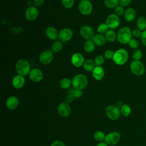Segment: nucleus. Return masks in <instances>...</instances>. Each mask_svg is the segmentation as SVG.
Segmentation results:
<instances>
[{
    "mask_svg": "<svg viewBox=\"0 0 146 146\" xmlns=\"http://www.w3.org/2000/svg\"><path fill=\"white\" fill-rule=\"evenodd\" d=\"M128 45L132 49H137L139 46V43L136 39L132 38L128 42Z\"/></svg>",
    "mask_w": 146,
    "mask_h": 146,
    "instance_id": "nucleus-36",
    "label": "nucleus"
},
{
    "mask_svg": "<svg viewBox=\"0 0 146 146\" xmlns=\"http://www.w3.org/2000/svg\"><path fill=\"white\" fill-rule=\"evenodd\" d=\"M74 96L72 95V94H68L66 96V98H65V102L67 103V104H70V103H71L73 100H74Z\"/></svg>",
    "mask_w": 146,
    "mask_h": 146,
    "instance_id": "nucleus-40",
    "label": "nucleus"
},
{
    "mask_svg": "<svg viewBox=\"0 0 146 146\" xmlns=\"http://www.w3.org/2000/svg\"><path fill=\"white\" fill-rule=\"evenodd\" d=\"M59 115L63 117H68L71 113V108L68 104L66 102L60 103L57 107Z\"/></svg>",
    "mask_w": 146,
    "mask_h": 146,
    "instance_id": "nucleus-14",
    "label": "nucleus"
},
{
    "mask_svg": "<svg viewBox=\"0 0 146 146\" xmlns=\"http://www.w3.org/2000/svg\"><path fill=\"white\" fill-rule=\"evenodd\" d=\"M75 0H62V5L66 9H71L73 7Z\"/></svg>",
    "mask_w": 146,
    "mask_h": 146,
    "instance_id": "nucleus-33",
    "label": "nucleus"
},
{
    "mask_svg": "<svg viewBox=\"0 0 146 146\" xmlns=\"http://www.w3.org/2000/svg\"><path fill=\"white\" fill-rule=\"evenodd\" d=\"M62 48H63V44L60 41H56L52 45V49L53 51L55 52H58L60 51Z\"/></svg>",
    "mask_w": 146,
    "mask_h": 146,
    "instance_id": "nucleus-31",
    "label": "nucleus"
},
{
    "mask_svg": "<svg viewBox=\"0 0 146 146\" xmlns=\"http://www.w3.org/2000/svg\"><path fill=\"white\" fill-rule=\"evenodd\" d=\"M142 55V51L139 49H136L132 54V58L135 60H139L141 58Z\"/></svg>",
    "mask_w": 146,
    "mask_h": 146,
    "instance_id": "nucleus-34",
    "label": "nucleus"
},
{
    "mask_svg": "<svg viewBox=\"0 0 146 146\" xmlns=\"http://www.w3.org/2000/svg\"><path fill=\"white\" fill-rule=\"evenodd\" d=\"M30 79L34 82H39L43 78V74L42 70L38 68H34L31 70L29 74Z\"/></svg>",
    "mask_w": 146,
    "mask_h": 146,
    "instance_id": "nucleus-13",
    "label": "nucleus"
},
{
    "mask_svg": "<svg viewBox=\"0 0 146 146\" xmlns=\"http://www.w3.org/2000/svg\"><path fill=\"white\" fill-rule=\"evenodd\" d=\"M137 29L141 31H144L146 30V18L143 17H140L137 21Z\"/></svg>",
    "mask_w": 146,
    "mask_h": 146,
    "instance_id": "nucleus-26",
    "label": "nucleus"
},
{
    "mask_svg": "<svg viewBox=\"0 0 146 146\" xmlns=\"http://www.w3.org/2000/svg\"><path fill=\"white\" fill-rule=\"evenodd\" d=\"M97 146H108V145L107 143H106L105 142L102 141V142H99V143L98 144Z\"/></svg>",
    "mask_w": 146,
    "mask_h": 146,
    "instance_id": "nucleus-46",
    "label": "nucleus"
},
{
    "mask_svg": "<svg viewBox=\"0 0 146 146\" xmlns=\"http://www.w3.org/2000/svg\"><path fill=\"white\" fill-rule=\"evenodd\" d=\"M140 39L143 44L146 46V30L142 32Z\"/></svg>",
    "mask_w": 146,
    "mask_h": 146,
    "instance_id": "nucleus-44",
    "label": "nucleus"
},
{
    "mask_svg": "<svg viewBox=\"0 0 146 146\" xmlns=\"http://www.w3.org/2000/svg\"><path fill=\"white\" fill-rule=\"evenodd\" d=\"M79 33L80 35L86 40L92 39L95 36L93 29L88 25H84L81 27Z\"/></svg>",
    "mask_w": 146,
    "mask_h": 146,
    "instance_id": "nucleus-10",
    "label": "nucleus"
},
{
    "mask_svg": "<svg viewBox=\"0 0 146 146\" xmlns=\"http://www.w3.org/2000/svg\"><path fill=\"white\" fill-rule=\"evenodd\" d=\"M106 137L105 133L101 131H96L94 134V138L95 140L99 142H102L103 141H104Z\"/></svg>",
    "mask_w": 146,
    "mask_h": 146,
    "instance_id": "nucleus-30",
    "label": "nucleus"
},
{
    "mask_svg": "<svg viewBox=\"0 0 146 146\" xmlns=\"http://www.w3.org/2000/svg\"><path fill=\"white\" fill-rule=\"evenodd\" d=\"M92 40L95 44V45H97L98 46H102L106 44L107 39L105 36L103 34H98L94 36Z\"/></svg>",
    "mask_w": 146,
    "mask_h": 146,
    "instance_id": "nucleus-22",
    "label": "nucleus"
},
{
    "mask_svg": "<svg viewBox=\"0 0 146 146\" xmlns=\"http://www.w3.org/2000/svg\"><path fill=\"white\" fill-rule=\"evenodd\" d=\"M131 72L136 76H141L145 72L144 64L140 60H133L130 64Z\"/></svg>",
    "mask_w": 146,
    "mask_h": 146,
    "instance_id": "nucleus-5",
    "label": "nucleus"
},
{
    "mask_svg": "<svg viewBox=\"0 0 146 146\" xmlns=\"http://www.w3.org/2000/svg\"><path fill=\"white\" fill-rule=\"evenodd\" d=\"M73 36L72 31L68 28H63L59 32L58 38L63 42H66L70 40Z\"/></svg>",
    "mask_w": 146,
    "mask_h": 146,
    "instance_id": "nucleus-11",
    "label": "nucleus"
},
{
    "mask_svg": "<svg viewBox=\"0 0 146 146\" xmlns=\"http://www.w3.org/2000/svg\"><path fill=\"white\" fill-rule=\"evenodd\" d=\"M95 48V44L92 40H87L83 44V48L84 51L88 53L93 52Z\"/></svg>",
    "mask_w": 146,
    "mask_h": 146,
    "instance_id": "nucleus-23",
    "label": "nucleus"
},
{
    "mask_svg": "<svg viewBox=\"0 0 146 146\" xmlns=\"http://www.w3.org/2000/svg\"><path fill=\"white\" fill-rule=\"evenodd\" d=\"M51 146H65V144L63 141L59 140H56L52 143Z\"/></svg>",
    "mask_w": 146,
    "mask_h": 146,
    "instance_id": "nucleus-43",
    "label": "nucleus"
},
{
    "mask_svg": "<svg viewBox=\"0 0 146 146\" xmlns=\"http://www.w3.org/2000/svg\"><path fill=\"white\" fill-rule=\"evenodd\" d=\"M105 37L107 41L110 42H114L117 38V34L113 30L109 29L105 34Z\"/></svg>",
    "mask_w": 146,
    "mask_h": 146,
    "instance_id": "nucleus-25",
    "label": "nucleus"
},
{
    "mask_svg": "<svg viewBox=\"0 0 146 146\" xmlns=\"http://www.w3.org/2000/svg\"><path fill=\"white\" fill-rule=\"evenodd\" d=\"M86 1H90L91 0H86Z\"/></svg>",
    "mask_w": 146,
    "mask_h": 146,
    "instance_id": "nucleus-48",
    "label": "nucleus"
},
{
    "mask_svg": "<svg viewBox=\"0 0 146 146\" xmlns=\"http://www.w3.org/2000/svg\"><path fill=\"white\" fill-rule=\"evenodd\" d=\"M131 2V0H119V4L123 7L128 6Z\"/></svg>",
    "mask_w": 146,
    "mask_h": 146,
    "instance_id": "nucleus-42",
    "label": "nucleus"
},
{
    "mask_svg": "<svg viewBox=\"0 0 146 146\" xmlns=\"http://www.w3.org/2000/svg\"><path fill=\"white\" fill-rule=\"evenodd\" d=\"M44 0H33V4L35 7H39L44 3Z\"/></svg>",
    "mask_w": 146,
    "mask_h": 146,
    "instance_id": "nucleus-45",
    "label": "nucleus"
},
{
    "mask_svg": "<svg viewBox=\"0 0 146 146\" xmlns=\"http://www.w3.org/2000/svg\"><path fill=\"white\" fill-rule=\"evenodd\" d=\"M71 94H72L74 98H79L83 95V92H82V90H78V89H75V88Z\"/></svg>",
    "mask_w": 146,
    "mask_h": 146,
    "instance_id": "nucleus-38",
    "label": "nucleus"
},
{
    "mask_svg": "<svg viewBox=\"0 0 146 146\" xmlns=\"http://www.w3.org/2000/svg\"><path fill=\"white\" fill-rule=\"evenodd\" d=\"M120 140V134L116 132H112L106 135L104 142L108 145H115L119 143Z\"/></svg>",
    "mask_w": 146,
    "mask_h": 146,
    "instance_id": "nucleus-9",
    "label": "nucleus"
},
{
    "mask_svg": "<svg viewBox=\"0 0 146 146\" xmlns=\"http://www.w3.org/2000/svg\"><path fill=\"white\" fill-rule=\"evenodd\" d=\"M83 67L85 71L87 72H91L93 71L96 66L94 60H92L91 59H87L84 61Z\"/></svg>",
    "mask_w": 146,
    "mask_h": 146,
    "instance_id": "nucleus-24",
    "label": "nucleus"
},
{
    "mask_svg": "<svg viewBox=\"0 0 146 146\" xmlns=\"http://www.w3.org/2000/svg\"><path fill=\"white\" fill-rule=\"evenodd\" d=\"M71 63L76 67H80L84 62V59L83 55L79 52L74 53L71 57Z\"/></svg>",
    "mask_w": 146,
    "mask_h": 146,
    "instance_id": "nucleus-16",
    "label": "nucleus"
},
{
    "mask_svg": "<svg viewBox=\"0 0 146 146\" xmlns=\"http://www.w3.org/2000/svg\"><path fill=\"white\" fill-rule=\"evenodd\" d=\"M119 0H104V5L109 9H115L119 5Z\"/></svg>",
    "mask_w": 146,
    "mask_h": 146,
    "instance_id": "nucleus-28",
    "label": "nucleus"
},
{
    "mask_svg": "<svg viewBox=\"0 0 146 146\" xmlns=\"http://www.w3.org/2000/svg\"><path fill=\"white\" fill-rule=\"evenodd\" d=\"M106 114L108 119L112 120H116L121 115L120 110L116 106L110 105L106 108Z\"/></svg>",
    "mask_w": 146,
    "mask_h": 146,
    "instance_id": "nucleus-6",
    "label": "nucleus"
},
{
    "mask_svg": "<svg viewBox=\"0 0 146 146\" xmlns=\"http://www.w3.org/2000/svg\"><path fill=\"white\" fill-rule=\"evenodd\" d=\"M128 54L124 49H119L114 52L113 61L117 65H123L128 60Z\"/></svg>",
    "mask_w": 146,
    "mask_h": 146,
    "instance_id": "nucleus-4",
    "label": "nucleus"
},
{
    "mask_svg": "<svg viewBox=\"0 0 146 146\" xmlns=\"http://www.w3.org/2000/svg\"><path fill=\"white\" fill-rule=\"evenodd\" d=\"M114 52L111 50H107L104 52V57L108 59H113Z\"/></svg>",
    "mask_w": 146,
    "mask_h": 146,
    "instance_id": "nucleus-39",
    "label": "nucleus"
},
{
    "mask_svg": "<svg viewBox=\"0 0 146 146\" xmlns=\"http://www.w3.org/2000/svg\"><path fill=\"white\" fill-rule=\"evenodd\" d=\"M114 11H115V14H116L118 16H121L125 13V11L123 7L120 5V6L118 5L117 7H116L114 9Z\"/></svg>",
    "mask_w": 146,
    "mask_h": 146,
    "instance_id": "nucleus-37",
    "label": "nucleus"
},
{
    "mask_svg": "<svg viewBox=\"0 0 146 146\" xmlns=\"http://www.w3.org/2000/svg\"><path fill=\"white\" fill-rule=\"evenodd\" d=\"M95 64L96 66H101L104 62V58L102 55H98L94 59Z\"/></svg>",
    "mask_w": 146,
    "mask_h": 146,
    "instance_id": "nucleus-35",
    "label": "nucleus"
},
{
    "mask_svg": "<svg viewBox=\"0 0 146 146\" xmlns=\"http://www.w3.org/2000/svg\"><path fill=\"white\" fill-rule=\"evenodd\" d=\"M124 15V18L127 22H132L135 19L136 13L135 10L133 8L129 7L125 11Z\"/></svg>",
    "mask_w": 146,
    "mask_h": 146,
    "instance_id": "nucleus-21",
    "label": "nucleus"
},
{
    "mask_svg": "<svg viewBox=\"0 0 146 146\" xmlns=\"http://www.w3.org/2000/svg\"><path fill=\"white\" fill-rule=\"evenodd\" d=\"M39 14L38 10L35 6H29L25 11V18L29 21H35Z\"/></svg>",
    "mask_w": 146,
    "mask_h": 146,
    "instance_id": "nucleus-12",
    "label": "nucleus"
},
{
    "mask_svg": "<svg viewBox=\"0 0 146 146\" xmlns=\"http://www.w3.org/2000/svg\"><path fill=\"white\" fill-rule=\"evenodd\" d=\"M25 84V79L24 76L17 75L12 80V85L16 89H20L22 88Z\"/></svg>",
    "mask_w": 146,
    "mask_h": 146,
    "instance_id": "nucleus-18",
    "label": "nucleus"
},
{
    "mask_svg": "<svg viewBox=\"0 0 146 146\" xmlns=\"http://www.w3.org/2000/svg\"><path fill=\"white\" fill-rule=\"evenodd\" d=\"M121 114L123 115L124 116H128L131 112V107L127 104H124L120 108Z\"/></svg>",
    "mask_w": 146,
    "mask_h": 146,
    "instance_id": "nucleus-29",
    "label": "nucleus"
},
{
    "mask_svg": "<svg viewBox=\"0 0 146 146\" xmlns=\"http://www.w3.org/2000/svg\"><path fill=\"white\" fill-rule=\"evenodd\" d=\"M78 9L79 12L82 14L84 15H88L92 13L93 7L90 1L82 0L79 3Z\"/></svg>",
    "mask_w": 146,
    "mask_h": 146,
    "instance_id": "nucleus-7",
    "label": "nucleus"
},
{
    "mask_svg": "<svg viewBox=\"0 0 146 146\" xmlns=\"http://www.w3.org/2000/svg\"><path fill=\"white\" fill-rule=\"evenodd\" d=\"M72 85V81L67 78H64L59 82V86L63 89H67Z\"/></svg>",
    "mask_w": 146,
    "mask_h": 146,
    "instance_id": "nucleus-27",
    "label": "nucleus"
},
{
    "mask_svg": "<svg viewBox=\"0 0 146 146\" xmlns=\"http://www.w3.org/2000/svg\"><path fill=\"white\" fill-rule=\"evenodd\" d=\"M106 23L109 29L114 30L120 25V21L119 17L115 14H111L107 17Z\"/></svg>",
    "mask_w": 146,
    "mask_h": 146,
    "instance_id": "nucleus-8",
    "label": "nucleus"
},
{
    "mask_svg": "<svg viewBox=\"0 0 146 146\" xmlns=\"http://www.w3.org/2000/svg\"><path fill=\"white\" fill-rule=\"evenodd\" d=\"M19 105V100L18 98L15 96H9L6 102V107L10 110H15Z\"/></svg>",
    "mask_w": 146,
    "mask_h": 146,
    "instance_id": "nucleus-17",
    "label": "nucleus"
},
{
    "mask_svg": "<svg viewBox=\"0 0 146 146\" xmlns=\"http://www.w3.org/2000/svg\"><path fill=\"white\" fill-rule=\"evenodd\" d=\"M116 107H118L119 108H121V106H123V104H122V103H121V102H120V101H119V102H117V103H116Z\"/></svg>",
    "mask_w": 146,
    "mask_h": 146,
    "instance_id": "nucleus-47",
    "label": "nucleus"
},
{
    "mask_svg": "<svg viewBox=\"0 0 146 146\" xmlns=\"http://www.w3.org/2000/svg\"><path fill=\"white\" fill-rule=\"evenodd\" d=\"M92 74L93 78L96 80L99 81L103 78L105 74V71L102 66H96L92 71Z\"/></svg>",
    "mask_w": 146,
    "mask_h": 146,
    "instance_id": "nucleus-19",
    "label": "nucleus"
},
{
    "mask_svg": "<svg viewBox=\"0 0 146 146\" xmlns=\"http://www.w3.org/2000/svg\"><path fill=\"white\" fill-rule=\"evenodd\" d=\"M97 30H98V31L99 33V34H102L104 33L106 34V33L109 30V28L106 23H102L98 26Z\"/></svg>",
    "mask_w": 146,
    "mask_h": 146,
    "instance_id": "nucleus-32",
    "label": "nucleus"
},
{
    "mask_svg": "<svg viewBox=\"0 0 146 146\" xmlns=\"http://www.w3.org/2000/svg\"><path fill=\"white\" fill-rule=\"evenodd\" d=\"M47 37L51 40H55L58 38L59 33L56 29L52 26L48 27L45 31Z\"/></svg>",
    "mask_w": 146,
    "mask_h": 146,
    "instance_id": "nucleus-20",
    "label": "nucleus"
},
{
    "mask_svg": "<svg viewBox=\"0 0 146 146\" xmlns=\"http://www.w3.org/2000/svg\"><path fill=\"white\" fill-rule=\"evenodd\" d=\"M72 85L75 89L82 90L88 85L87 78L82 74L75 75L72 79Z\"/></svg>",
    "mask_w": 146,
    "mask_h": 146,
    "instance_id": "nucleus-3",
    "label": "nucleus"
},
{
    "mask_svg": "<svg viewBox=\"0 0 146 146\" xmlns=\"http://www.w3.org/2000/svg\"><path fill=\"white\" fill-rule=\"evenodd\" d=\"M53 59V54L50 50H44L39 56V62L43 64H48Z\"/></svg>",
    "mask_w": 146,
    "mask_h": 146,
    "instance_id": "nucleus-15",
    "label": "nucleus"
},
{
    "mask_svg": "<svg viewBox=\"0 0 146 146\" xmlns=\"http://www.w3.org/2000/svg\"><path fill=\"white\" fill-rule=\"evenodd\" d=\"M15 70L18 75L25 76L29 74L31 71L30 64L28 60L25 59L18 60L15 64Z\"/></svg>",
    "mask_w": 146,
    "mask_h": 146,
    "instance_id": "nucleus-1",
    "label": "nucleus"
},
{
    "mask_svg": "<svg viewBox=\"0 0 146 146\" xmlns=\"http://www.w3.org/2000/svg\"><path fill=\"white\" fill-rule=\"evenodd\" d=\"M132 35L134 36L136 38H139L141 36V35L142 34V32L141 30H140L138 29H135L132 31Z\"/></svg>",
    "mask_w": 146,
    "mask_h": 146,
    "instance_id": "nucleus-41",
    "label": "nucleus"
},
{
    "mask_svg": "<svg viewBox=\"0 0 146 146\" xmlns=\"http://www.w3.org/2000/svg\"><path fill=\"white\" fill-rule=\"evenodd\" d=\"M132 33L131 29L126 26L120 28L117 34V39L121 44H127L132 39Z\"/></svg>",
    "mask_w": 146,
    "mask_h": 146,
    "instance_id": "nucleus-2",
    "label": "nucleus"
}]
</instances>
